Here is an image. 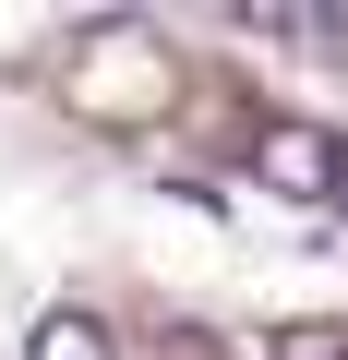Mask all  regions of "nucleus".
<instances>
[{"mask_svg":"<svg viewBox=\"0 0 348 360\" xmlns=\"http://www.w3.org/2000/svg\"><path fill=\"white\" fill-rule=\"evenodd\" d=\"M25 360H120V336H108L84 300H60V312H37V324H25Z\"/></svg>","mask_w":348,"mask_h":360,"instance_id":"nucleus-3","label":"nucleus"},{"mask_svg":"<svg viewBox=\"0 0 348 360\" xmlns=\"http://www.w3.org/2000/svg\"><path fill=\"white\" fill-rule=\"evenodd\" d=\"M168 96H181V72H168V37L144 13H108L72 37V108L84 120H156Z\"/></svg>","mask_w":348,"mask_h":360,"instance_id":"nucleus-1","label":"nucleus"},{"mask_svg":"<svg viewBox=\"0 0 348 360\" xmlns=\"http://www.w3.org/2000/svg\"><path fill=\"white\" fill-rule=\"evenodd\" d=\"M324 205H336V217H348V168H336V193H324Z\"/></svg>","mask_w":348,"mask_h":360,"instance_id":"nucleus-6","label":"nucleus"},{"mask_svg":"<svg viewBox=\"0 0 348 360\" xmlns=\"http://www.w3.org/2000/svg\"><path fill=\"white\" fill-rule=\"evenodd\" d=\"M168 360H228V348H205V336H181V348H168Z\"/></svg>","mask_w":348,"mask_h":360,"instance_id":"nucleus-5","label":"nucleus"},{"mask_svg":"<svg viewBox=\"0 0 348 360\" xmlns=\"http://www.w3.org/2000/svg\"><path fill=\"white\" fill-rule=\"evenodd\" d=\"M264 360H348V324H276Z\"/></svg>","mask_w":348,"mask_h":360,"instance_id":"nucleus-4","label":"nucleus"},{"mask_svg":"<svg viewBox=\"0 0 348 360\" xmlns=\"http://www.w3.org/2000/svg\"><path fill=\"white\" fill-rule=\"evenodd\" d=\"M336 168H348V144H336L324 120H264V132H252V180L288 193V205H324Z\"/></svg>","mask_w":348,"mask_h":360,"instance_id":"nucleus-2","label":"nucleus"}]
</instances>
